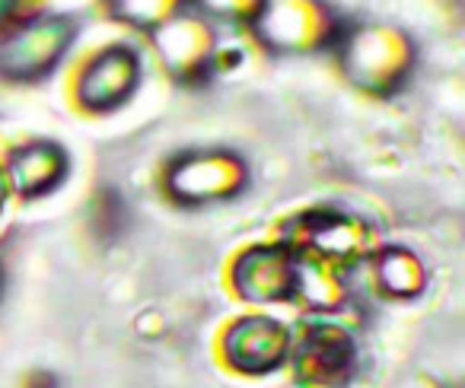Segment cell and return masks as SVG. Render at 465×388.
Instances as JSON below:
<instances>
[{"label": "cell", "instance_id": "3", "mask_svg": "<svg viewBox=\"0 0 465 388\" xmlns=\"http://www.w3.org/2000/svg\"><path fill=\"white\" fill-rule=\"evenodd\" d=\"M246 185L249 166L232 150H192L175 156L166 169V191L188 208L230 201Z\"/></svg>", "mask_w": 465, "mask_h": 388}, {"label": "cell", "instance_id": "7", "mask_svg": "<svg viewBox=\"0 0 465 388\" xmlns=\"http://www.w3.org/2000/svg\"><path fill=\"white\" fill-rule=\"evenodd\" d=\"M137 83H141V58L134 48L128 45H112L99 52L96 58L86 64V71L77 80V99L86 112L103 115V112H115L134 96Z\"/></svg>", "mask_w": 465, "mask_h": 388}, {"label": "cell", "instance_id": "9", "mask_svg": "<svg viewBox=\"0 0 465 388\" xmlns=\"http://www.w3.org/2000/svg\"><path fill=\"white\" fill-rule=\"evenodd\" d=\"M223 354L236 373L265 375L274 373L291 354V331L278 318L252 315L236 322L223 337Z\"/></svg>", "mask_w": 465, "mask_h": 388}, {"label": "cell", "instance_id": "13", "mask_svg": "<svg viewBox=\"0 0 465 388\" xmlns=\"http://www.w3.org/2000/svg\"><path fill=\"white\" fill-rule=\"evenodd\" d=\"M109 4L118 20L141 29H160L163 23L179 14L185 0H109Z\"/></svg>", "mask_w": 465, "mask_h": 388}, {"label": "cell", "instance_id": "11", "mask_svg": "<svg viewBox=\"0 0 465 388\" xmlns=\"http://www.w3.org/2000/svg\"><path fill=\"white\" fill-rule=\"evenodd\" d=\"M67 153L58 143L33 141L23 143L10 153L7 160V181L26 198H42V194L54 191L61 181L67 179Z\"/></svg>", "mask_w": 465, "mask_h": 388}, {"label": "cell", "instance_id": "16", "mask_svg": "<svg viewBox=\"0 0 465 388\" xmlns=\"http://www.w3.org/2000/svg\"><path fill=\"white\" fill-rule=\"evenodd\" d=\"M14 7H16V0H0V20L7 14H14Z\"/></svg>", "mask_w": 465, "mask_h": 388}, {"label": "cell", "instance_id": "8", "mask_svg": "<svg viewBox=\"0 0 465 388\" xmlns=\"http://www.w3.org/2000/svg\"><path fill=\"white\" fill-rule=\"evenodd\" d=\"M232 286L249 303L297 296V255L291 246H252L232 265Z\"/></svg>", "mask_w": 465, "mask_h": 388}, {"label": "cell", "instance_id": "1", "mask_svg": "<svg viewBox=\"0 0 465 388\" xmlns=\"http://www.w3.org/2000/svg\"><path fill=\"white\" fill-rule=\"evenodd\" d=\"M344 73L370 92L399 90L414 67V48L405 33L392 26H361L341 42Z\"/></svg>", "mask_w": 465, "mask_h": 388}, {"label": "cell", "instance_id": "5", "mask_svg": "<svg viewBox=\"0 0 465 388\" xmlns=\"http://www.w3.org/2000/svg\"><path fill=\"white\" fill-rule=\"evenodd\" d=\"M357 344L341 325L319 322L303 331L293 354L300 385L306 388H341L354 375Z\"/></svg>", "mask_w": 465, "mask_h": 388}, {"label": "cell", "instance_id": "12", "mask_svg": "<svg viewBox=\"0 0 465 388\" xmlns=\"http://www.w3.org/2000/svg\"><path fill=\"white\" fill-rule=\"evenodd\" d=\"M376 274H380L382 290L392 296H418L424 286V267L408 248H386L380 255Z\"/></svg>", "mask_w": 465, "mask_h": 388}, {"label": "cell", "instance_id": "15", "mask_svg": "<svg viewBox=\"0 0 465 388\" xmlns=\"http://www.w3.org/2000/svg\"><path fill=\"white\" fill-rule=\"evenodd\" d=\"M7 194H10V181H7V172L0 169V214L7 208Z\"/></svg>", "mask_w": 465, "mask_h": 388}, {"label": "cell", "instance_id": "4", "mask_svg": "<svg viewBox=\"0 0 465 388\" xmlns=\"http://www.w3.org/2000/svg\"><path fill=\"white\" fill-rule=\"evenodd\" d=\"M255 29L265 45L303 54L335 42L338 20L322 0H262Z\"/></svg>", "mask_w": 465, "mask_h": 388}, {"label": "cell", "instance_id": "10", "mask_svg": "<svg viewBox=\"0 0 465 388\" xmlns=\"http://www.w3.org/2000/svg\"><path fill=\"white\" fill-rule=\"evenodd\" d=\"M156 52L163 54L173 73L194 77V73L207 71L213 58V33L201 16L179 10L173 20L156 29Z\"/></svg>", "mask_w": 465, "mask_h": 388}, {"label": "cell", "instance_id": "6", "mask_svg": "<svg viewBox=\"0 0 465 388\" xmlns=\"http://www.w3.org/2000/svg\"><path fill=\"white\" fill-rule=\"evenodd\" d=\"M297 246L293 255L306 261H319L329 267H344L361 258L367 248V229L361 220L344 214H306L293 223Z\"/></svg>", "mask_w": 465, "mask_h": 388}, {"label": "cell", "instance_id": "14", "mask_svg": "<svg viewBox=\"0 0 465 388\" xmlns=\"http://www.w3.org/2000/svg\"><path fill=\"white\" fill-rule=\"evenodd\" d=\"M207 14L226 16V20H255L262 0H201Z\"/></svg>", "mask_w": 465, "mask_h": 388}, {"label": "cell", "instance_id": "17", "mask_svg": "<svg viewBox=\"0 0 465 388\" xmlns=\"http://www.w3.org/2000/svg\"><path fill=\"white\" fill-rule=\"evenodd\" d=\"M0 290H4V277H0Z\"/></svg>", "mask_w": 465, "mask_h": 388}, {"label": "cell", "instance_id": "2", "mask_svg": "<svg viewBox=\"0 0 465 388\" xmlns=\"http://www.w3.org/2000/svg\"><path fill=\"white\" fill-rule=\"evenodd\" d=\"M74 35H77V23L71 16H29L0 39V77L14 83L48 77L74 45Z\"/></svg>", "mask_w": 465, "mask_h": 388}]
</instances>
